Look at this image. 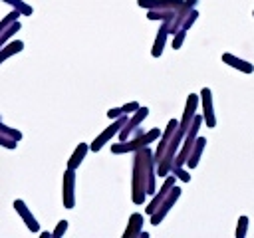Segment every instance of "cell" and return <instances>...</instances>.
<instances>
[{
  "instance_id": "obj_1",
  "label": "cell",
  "mask_w": 254,
  "mask_h": 238,
  "mask_svg": "<svg viewBox=\"0 0 254 238\" xmlns=\"http://www.w3.org/2000/svg\"><path fill=\"white\" fill-rule=\"evenodd\" d=\"M155 177H157V161L153 157L151 147H141L133 153V175H131V200L135 204H143L147 194H155Z\"/></svg>"
},
{
  "instance_id": "obj_2",
  "label": "cell",
  "mask_w": 254,
  "mask_h": 238,
  "mask_svg": "<svg viewBox=\"0 0 254 238\" xmlns=\"http://www.w3.org/2000/svg\"><path fill=\"white\" fill-rule=\"evenodd\" d=\"M161 133H163L161 129L153 127V129H149V131H145V133H141V135H137V137H129L127 141H119V143H113V145H111V153H113V155L135 153L137 149H141V147H147V145L155 143V141L161 137Z\"/></svg>"
},
{
  "instance_id": "obj_3",
  "label": "cell",
  "mask_w": 254,
  "mask_h": 238,
  "mask_svg": "<svg viewBox=\"0 0 254 238\" xmlns=\"http://www.w3.org/2000/svg\"><path fill=\"white\" fill-rule=\"evenodd\" d=\"M127 119H129V115H119V117H115L113 119V123L109 125V127H105L91 143H89V151H93V153H97V151H101L103 149V145L105 143H109L119 131H121V127L127 123Z\"/></svg>"
},
{
  "instance_id": "obj_4",
  "label": "cell",
  "mask_w": 254,
  "mask_h": 238,
  "mask_svg": "<svg viewBox=\"0 0 254 238\" xmlns=\"http://www.w3.org/2000/svg\"><path fill=\"white\" fill-rule=\"evenodd\" d=\"M179 198H181V188L175 184V186L169 190V194L163 198V202L157 206V210L151 214V224H153V226H159V224L163 222V218L169 214V210L175 206V202H177Z\"/></svg>"
},
{
  "instance_id": "obj_5",
  "label": "cell",
  "mask_w": 254,
  "mask_h": 238,
  "mask_svg": "<svg viewBox=\"0 0 254 238\" xmlns=\"http://www.w3.org/2000/svg\"><path fill=\"white\" fill-rule=\"evenodd\" d=\"M147 115H149V107H143V105H141L137 111H133V113H131V117L127 119V123H125V125L121 127V131L117 133L119 141H127V139L131 137V133H133V131H135V129H137V127L147 119Z\"/></svg>"
},
{
  "instance_id": "obj_6",
  "label": "cell",
  "mask_w": 254,
  "mask_h": 238,
  "mask_svg": "<svg viewBox=\"0 0 254 238\" xmlns=\"http://www.w3.org/2000/svg\"><path fill=\"white\" fill-rule=\"evenodd\" d=\"M200 105H202V119H204V125L208 129H214L216 127V115H214V105H212V91L210 87H202L200 93Z\"/></svg>"
},
{
  "instance_id": "obj_7",
  "label": "cell",
  "mask_w": 254,
  "mask_h": 238,
  "mask_svg": "<svg viewBox=\"0 0 254 238\" xmlns=\"http://www.w3.org/2000/svg\"><path fill=\"white\" fill-rule=\"evenodd\" d=\"M64 192H62V200H64V208L71 210L75 206V171L73 169H65L64 173Z\"/></svg>"
},
{
  "instance_id": "obj_8",
  "label": "cell",
  "mask_w": 254,
  "mask_h": 238,
  "mask_svg": "<svg viewBox=\"0 0 254 238\" xmlns=\"http://www.w3.org/2000/svg\"><path fill=\"white\" fill-rule=\"evenodd\" d=\"M175 184H177V177H175L173 173H169V175L165 177V180H163V186H161L159 190H155V194H153L151 202H149V204L145 206V212H147L149 216H151V214H153V212L157 210V206H159V204L163 202V198H165V196L169 194V190H171V188H173Z\"/></svg>"
},
{
  "instance_id": "obj_9",
  "label": "cell",
  "mask_w": 254,
  "mask_h": 238,
  "mask_svg": "<svg viewBox=\"0 0 254 238\" xmlns=\"http://www.w3.org/2000/svg\"><path fill=\"white\" fill-rule=\"evenodd\" d=\"M198 101H200L198 93H189V95H187L185 111H183V117H181V121H179V129H181V131H185V133L189 131V127H190V123H192V119H194V115H196Z\"/></svg>"
},
{
  "instance_id": "obj_10",
  "label": "cell",
  "mask_w": 254,
  "mask_h": 238,
  "mask_svg": "<svg viewBox=\"0 0 254 238\" xmlns=\"http://www.w3.org/2000/svg\"><path fill=\"white\" fill-rule=\"evenodd\" d=\"M177 127H179V119H169L167 127L163 129V133H161V137H159L157 149L153 151V157H155L157 163L161 161V157H163V153H165V149H167V145H169V141H171V137H173V133H175Z\"/></svg>"
},
{
  "instance_id": "obj_11",
  "label": "cell",
  "mask_w": 254,
  "mask_h": 238,
  "mask_svg": "<svg viewBox=\"0 0 254 238\" xmlns=\"http://www.w3.org/2000/svg\"><path fill=\"white\" fill-rule=\"evenodd\" d=\"M196 2H198V0H183V4L175 10V16H173V20H171V24H169V34H175V32L181 28V24H183V20L187 18V14H189L192 8H196Z\"/></svg>"
},
{
  "instance_id": "obj_12",
  "label": "cell",
  "mask_w": 254,
  "mask_h": 238,
  "mask_svg": "<svg viewBox=\"0 0 254 238\" xmlns=\"http://www.w3.org/2000/svg\"><path fill=\"white\" fill-rule=\"evenodd\" d=\"M14 210L20 214V218L24 220V224L28 226L30 232H40V224H38L36 216L30 212V208L26 206V202H24L22 198H16V200H14Z\"/></svg>"
},
{
  "instance_id": "obj_13",
  "label": "cell",
  "mask_w": 254,
  "mask_h": 238,
  "mask_svg": "<svg viewBox=\"0 0 254 238\" xmlns=\"http://www.w3.org/2000/svg\"><path fill=\"white\" fill-rule=\"evenodd\" d=\"M169 24H171V20H163L161 28L157 30V36H155V42H153V48H151L153 58L163 56V50H165V44H167V38H169Z\"/></svg>"
},
{
  "instance_id": "obj_14",
  "label": "cell",
  "mask_w": 254,
  "mask_h": 238,
  "mask_svg": "<svg viewBox=\"0 0 254 238\" xmlns=\"http://www.w3.org/2000/svg\"><path fill=\"white\" fill-rule=\"evenodd\" d=\"M137 4L145 10H175L183 4V0H137Z\"/></svg>"
},
{
  "instance_id": "obj_15",
  "label": "cell",
  "mask_w": 254,
  "mask_h": 238,
  "mask_svg": "<svg viewBox=\"0 0 254 238\" xmlns=\"http://www.w3.org/2000/svg\"><path fill=\"white\" fill-rule=\"evenodd\" d=\"M222 61H224L226 65H230V67L242 71V73H252V71H254V65H252L250 61H246V60H242V58H238V56H234V54H228V52L222 54Z\"/></svg>"
},
{
  "instance_id": "obj_16",
  "label": "cell",
  "mask_w": 254,
  "mask_h": 238,
  "mask_svg": "<svg viewBox=\"0 0 254 238\" xmlns=\"http://www.w3.org/2000/svg\"><path fill=\"white\" fill-rule=\"evenodd\" d=\"M143 222H145V216L141 212H133L129 216V222H127V228L123 232V238H137L139 232L143 230Z\"/></svg>"
},
{
  "instance_id": "obj_17",
  "label": "cell",
  "mask_w": 254,
  "mask_h": 238,
  "mask_svg": "<svg viewBox=\"0 0 254 238\" xmlns=\"http://www.w3.org/2000/svg\"><path fill=\"white\" fill-rule=\"evenodd\" d=\"M204 147H206V139H204V137H196V141H194V145H192V151H190V155H189V159H187V163H185L189 169H194V167L198 165Z\"/></svg>"
},
{
  "instance_id": "obj_18",
  "label": "cell",
  "mask_w": 254,
  "mask_h": 238,
  "mask_svg": "<svg viewBox=\"0 0 254 238\" xmlns=\"http://www.w3.org/2000/svg\"><path fill=\"white\" fill-rule=\"evenodd\" d=\"M87 151H89V145H87V143H79V145L73 149L71 157L67 159V169H73V171H75V169L83 163V159H85Z\"/></svg>"
},
{
  "instance_id": "obj_19",
  "label": "cell",
  "mask_w": 254,
  "mask_h": 238,
  "mask_svg": "<svg viewBox=\"0 0 254 238\" xmlns=\"http://www.w3.org/2000/svg\"><path fill=\"white\" fill-rule=\"evenodd\" d=\"M22 50H24V42H22V40H12V42L4 44V46L0 48V63H4L8 58L20 54Z\"/></svg>"
},
{
  "instance_id": "obj_20",
  "label": "cell",
  "mask_w": 254,
  "mask_h": 238,
  "mask_svg": "<svg viewBox=\"0 0 254 238\" xmlns=\"http://www.w3.org/2000/svg\"><path fill=\"white\" fill-rule=\"evenodd\" d=\"M177 10V8H175ZM175 10H147V20H173L175 16Z\"/></svg>"
},
{
  "instance_id": "obj_21",
  "label": "cell",
  "mask_w": 254,
  "mask_h": 238,
  "mask_svg": "<svg viewBox=\"0 0 254 238\" xmlns=\"http://www.w3.org/2000/svg\"><path fill=\"white\" fill-rule=\"evenodd\" d=\"M20 30H22V24H20V20H16L14 24H10V26H8V28H6V30L0 34V48H2L4 44H8V42H10V38H12L16 32H20Z\"/></svg>"
},
{
  "instance_id": "obj_22",
  "label": "cell",
  "mask_w": 254,
  "mask_h": 238,
  "mask_svg": "<svg viewBox=\"0 0 254 238\" xmlns=\"http://www.w3.org/2000/svg\"><path fill=\"white\" fill-rule=\"evenodd\" d=\"M2 2H6V4H10L14 10H18L22 16H32L34 14V8L30 6V4H26L24 0H2Z\"/></svg>"
},
{
  "instance_id": "obj_23",
  "label": "cell",
  "mask_w": 254,
  "mask_h": 238,
  "mask_svg": "<svg viewBox=\"0 0 254 238\" xmlns=\"http://www.w3.org/2000/svg\"><path fill=\"white\" fill-rule=\"evenodd\" d=\"M196 20H198V10H196V8H192V10L187 14V18L183 20V24H181V28H179V30H187V32H189Z\"/></svg>"
},
{
  "instance_id": "obj_24",
  "label": "cell",
  "mask_w": 254,
  "mask_h": 238,
  "mask_svg": "<svg viewBox=\"0 0 254 238\" xmlns=\"http://www.w3.org/2000/svg\"><path fill=\"white\" fill-rule=\"evenodd\" d=\"M248 216L246 214H242L240 218H238V224H236V232H234V236L236 238H244L246 236V232H248Z\"/></svg>"
},
{
  "instance_id": "obj_25",
  "label": "cell",
  "mask_w": 254,
  "mask_h": 238,
  "mask_svg": "<svg viewBox=\"0 0 254 238\" xmlns=\"http://www.w3.org/2000/svg\"><path fill=\"white\" fill-rule=\"evenodd\" d=\"M0 133L6 135V137H10V139H14V141H22V133L18 129H12V127L4 125L2 123V117H0Z\"/></svg>"
},
{
  "instance_id": "obj_26",
  "label": "cell",
  "mask_w": 254,
  "mask_h": 238,
  "mask_svg": "<svg viewBox=\"0 0 254 238\" xmlns=\"http://www.w3.org/2000/svg\"><path fill=\"white\" fill-rule=\"evenodd\" d=\"M20 16H22V14H20L18 10H12L10 14H6V16H4L2 20H0V34H2V32H4V30H6L8 26H10V24H14V22H16V20H18Z\"/></svg>"
},
{
  "instance_id": "obj_27",
  "label": "cell",
  "mask_w": 254,
  "mask_h": 238,
  "mask_svg": "<svg viewBox=\"0 0 254 238\" xmlns=\"http://www.w3.org/2000/svg\"><path fill=\"white\" fill-rule=\"evenodd\" d=\"M185 38H187V30H177V32L173 34L171 48H173V50H181V46L185 44Z\"/></svg>"
},
{
  "instance_id": "obj_28",
  "label": "cell",
  "mask_w": 254,
  "mask_h": 238,
  "mask_svg": "<svg viewBox=\"0 0 254 238\" xmlns=\"http://www.w3.org/2000/svg\"><path fill=\"white\" fill-rule=\"evenodd\" d=\"M171 173L177 177V180H183V182H189V180H190L189 171H185L183 167H173V169H171Z\"/></svg>"
},
{
  "instance_id": "obj_29",
  "label": "cell",
  "mask_w": 254,
  "mask_h": 238,
  "mask_svg": "<svg viewBox=\"0 0 254 238\" xmlns=\"http://www.w3.org/2000/svg\"><path fill=\"white\" fill-rule=\"evenodd\" d=\"M65 232H67V220H60L56 224V228L52 230V238H62Z\"/></svg>"
},
{
  "instance_id": "obj_30",
  "label": "cell",
  "mask_w": 254,
  "mask_h": 238,
  "mask_svg": "<svg viewBox=\"0 0 254 238\" xmlns=\"http://www.w3.org/2000/svg\"><path fill=\"white\" fill-rule=\"evenodd\" d=\"M139 107H141V105H139L137 101H129V103L121 105L119 109H121V113H123V115H131V113H133V111H137Z\"/></svg>"
},
{
  "instance_id": "obj_31",
  "label": "cell",
  "mask_w": 254,
  "mask_h": 238,
  "mask_svg": "<svg viewBox=\"0 0 254 238\" xmlns=\"http://www.w3.org/2000/svg\"><path fill=\"white\" fill-rule=\"evenodd\" d=\"M0 145H2V147H6V149H16L18 141H14V139H10V137H6V135H2V133H0Z\"/></svg>"
},
{
  "instance_id": "obj_32",
  "label": "cell",
  "mask_w": 254,
  "mask_h": 238,
  "mask_svg": "<svg viewBox=\"0 0 254 238\" xmlns=\"http://www.w3.org/2000/svg\"><path fill=\"white\" fill-rule=\"evenodd\" d=\"M119 115H123L119 107H111V109L107 111V117H109V119H115V117H119Z\"/></svg>"
},
{
  "instance_id": "obj_33",
  "label": "cell",
  "mask_w": 254,
  "mask_h": 238,
  "mask_svg": "<svg viewBox=\"0 0 254 238\" xmlns=\"http://www.w3.org/2000/svg\"><path fill=\"white\" fill-rule=\"evenodd\" d=\"M42 238H52V232H42Z\"/></svg>"
},
{
  "instance_id": "obj_34",
  "label": "cell",
  "mask_w": 254,
  "mask_h": 238,
  "mask_svg": "<svg viewBox=\"0 0 254 238\" xmlns=\"http://www.w3.org/2000/svg\"><path fill=\"white\" fill-rule=\"evenodd\" d=\"M252 16H254V10H252Z\"/></svg>"
}]
</instances>
